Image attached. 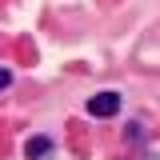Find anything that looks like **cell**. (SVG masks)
<instances>
[{
  "mask_svg": "<svg viewBox=\"0 0 160 160\" xmlns=\"http://www.w3.org/2000/svg\"><path fill=\"white\" fill-rule=\"evenodd\" d=\"M88 112L92 116H116L120 112V96L116 92H96V96H88Z\"/></svg>",
  "mask_w": 160,
  "mask_h": 160,
  "instance_id": "obj_1",
  "label": "cell"
},
{
  "mask_svg": "<svg viewBox=\"0 0 160 160\" xmlns=\"http://www.w3.org/2000/svg\"><path fill=\"white\" fill-rule=\"evenodd\" d=\"M48 152H52V140L48 136H32L28 144H24V156L28 160H40V156H48Z\"/></svg>",
  "mask_w": 160,
  "mask_h": 160,
  "instance_id": "obj_2",
  "label": "cell"
},
{
  "mask_svg": "<svg viewBox=\"0 0 160 160\" xmlns=\"http://www.w3.org/2000/svg\"><path fill=\"white\" fill-rule=\"evenodd\" d=\"M8 84H12V72H8V68H0V88H8Z\"/></svg>",
  "mask_w": 160,
  "mask_h": 160,
  "instance_id": "obj_3",
  "label": "cell"
}]
</instances>
